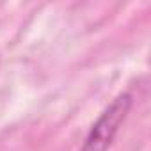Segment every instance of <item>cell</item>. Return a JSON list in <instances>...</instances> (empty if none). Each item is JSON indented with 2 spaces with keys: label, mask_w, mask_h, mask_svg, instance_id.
Listing matches in <instances>:
<instances>
[{
  "label": "cell",
  "mask_w": 151,
  "mask_h": 151,
  "mask_svg": "<svg viewBox=\"0 0 151 151\" xmlns=\"http://www.w3.org/2000/svg\"><path fill=\"white\" fill-rule=\"evenodd\" d=\"M132 103H133V98L130 93L119 94L91 126L80 151H109V147L114 142V137L117 135L121 124L124 123L132 109Z\"/></svg>",
  "instance_id": "obj_1"
}]
</instances>
